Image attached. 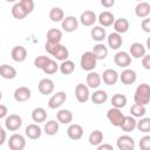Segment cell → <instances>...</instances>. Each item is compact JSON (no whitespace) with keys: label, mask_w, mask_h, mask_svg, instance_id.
<instances>
[{"label":"cell","mask_w":150,"mask_h":150,"mask_svg":"<svg viewBox=\"0 0 150 150\" xmlns=\"http://www.w3.org/2000/svg\"><path fill=\"white\" fill-rule=\"evenodd\" d=\"M45 49H46L52 56H54L56 60H59V61H61V62L68 60L69 50H68V48H67L66 46H63V45H61V43L54 45V43L46 42Z\"/></svg>","instance_id":"obj_1"},{"label":"cell","mask_w":150,"mask_h":150,"mask_svg":"<svg viewBox=\"0 0 150 150\" xmlns=\"http://www.w3.org/2000/svg\"><path fill=\"white\" fill-rule=\"evenodd\" d=\"M134 101L135 103L144 107L150 102V87L148 83H142L136 88L134 94Z\"/></svg>","instance_id":"obj_2"},{"label":"cell","mask_w":150,"mask_h":150,"mask_svg":"<svg viewBox=\"0 0 150 150\" xmlns=\"http://www.w3.org/2000/svg\"><path fill=\"white\" fill-rule=\"evenodd\" d=\"M96 57L94 56V54L91 52H84L81 55V60H80V66L83 70L86 71H93L94 68L96 67Z\"/></svg>","instance_id":"obj_3"},{"label":"cell","mask_w":150,"mask_h":150,"mask_svg":"<svg viewBox=\"0 0 150 150\" xmlns=\"http://www.w3.org/2000/svg\"><path fill=\"white\" fill-rule=\"evenodd\" d=\"M8 148L11 150H23L26 146V139L21 134H13L8 138Z\"/></svg>","instance_id":"obj_4"},{"label":"cell","mask_w":150,"mask_h":150,"mask_svg":"<svg viewBox=\"0 0 150 150\" xmlns=\"http://www.w3.org/2000/svg\"><path fill=\"white\" fill-rule=\"evenodd\" d=\"M5 125H6V129L7 130H9V131H16L22 125V118L19 115H16V114L7 115V117L5 118Z\"/></svg>","instance_id":"obj_5"},{"label":"cell","mask_w":150,"mask_h":150,"mask_svg":"<svg viewBox=\"0 0 150 150\" xmlns=\"http://www.w3.org/2000/svg\"><path fill=\"white\" fill-rule=\"evenodd\" d=\"M116 145H117L118 150H135L136 143H135V139L131 136L122 135L117 138Z\"/></svg>","instance_id":"obj_6"},{"label":"cell","mask_w":150,"mask_h":150,"mask_svg":"<svg viewBox=\"0 0 150 150\" xmlns=\"http://www.w3.org/2000/svg\"><path fill=\"white\" fill-rule=\"evenodd\" d=\"M107 118L109 120V122L114 125V127H120L123 118H124V115L123 112L121 111V109H117V108H110L108 111H107Z\"/></svg>","instance_id":"obj_7"},{"label":"cell","mask_w":150,"mask_h":150,"mask_svg":"<svg viewBox=\"0 0 150 150\" xmlns=\"http://www.w3.org/2000/svg\"><path fill=\"white\" fill-rule=\"evenodd\" d=\"M75 97L80 103H86L90 98L89 88L84 83H79L75 87Z\"/></svg>","instance_id":"obj_8"},{"label":"cell","mask_w":150,"mask_h":150,"mask_svg":"<svg viewBox=\"0 0 150 150\" xmlns=\"http://www.w3.org/2000/svg\"><path fill=\"white\" fill-rule=\"evenodd\" d=\"M114 62L117 67L120 68H127L128 66H130L131 63V56L129 55L128 52H124V50H121V52H117L114 56Z\"/></svg>","instance_id":"obj_9"},{"label":"cell","mask_w":150,"mask_h":150,"mask_svg":"<svg viewBox=\"0 0 150 150\" xmlns=\"http://www.w3.org/2000/svg\"><path fill=\"white\" fill-rule=\"evenodd\" d=\"M61 26H62V29L67 33L75 32L79 27V19H76L73 15H68L61 21Z\"/></svg>","instance_id":"obj_10"},{"label":"cell","mask_w":150,"mask_h":150,"mask_svg":"<svg viewBox=\"0 0 150 150\" xmlns=\"http://www.w3.org/2000/svg\"><path fill=\"white\" fill-rule=\"evenodd\" d=\"M101 80L107 84V86H114L117 83L118 81V73L112 69V68H108L103 71V74L101 75Z\"/></svg>","instance_id":"obj_11"},{"label":"cell","mask_w":150,"mask_h":150,"mask_svg":"<svg viewBox=\"0 0 150 150\" xmlns=\"http://www.w3.org/2000/svg\"><path fill=\"white\" fill-rule=\"evenodd\" d=\"M118 80L123 83V84H134L137 80V75H136V71L132 70V69H129V68H125L121 74H118Z\"/></svg>","instance_id":"obj_12"},{"label":"cell","mask_w":150,"mask_h":150,"mask_svg":"<svg viewBox=\"0 0 150 150\" xmlns=\"http://www.w3.org/2000/svg\"><path fill=\"white\" fill-rule=\"evenodd\" d=\"M67 100V95L64 91H57L56 94L52 95V97L48 101V107L50 109H57L60 108Z\"/></svg>","instance_id":"obj_13"},{"label":"cell","mask_w":150,"mask_h":150,"mask_svg":"<svg viewBox=\"0 0 150 150\" xmlns=\"http://www.w3.org/2000/svg\"><path fill=\"white\" fill-rule=\"evenodd\" d=\"M145 46L141 42H134L129 47V55L132 56L134 59H142L145 55Z\"/></svg>","instance_id":"obj_14"},{"label":"cell","mask_w":150,"mask_h":150,"mask_svg":"<svg viewBox=\"0 0 150 150\" xmlns=\"http://www.w3.org/2000/svg\"><path fill=\"white\" fill-rule=\"evenodd\" d=\"M13 96H14V100L16 102H26V101H28L30 98L32 91H30V89L28 87L22 86V87H19V88L15 89Z\"/></svg>","instance_id":"obj_15"},{"label":"cell","mask_w":150,"mask_h":150,"mask_svg":"<svg viewBox=\"0 0 150 150\" xmlns=\"http://www.w3.org/2000/svg\"><path fill=\"white\" fill-rule=\"evenodd\" d=\"M86 86L88 88H91V89H97L101 83H102V80H101V75L96 71H89L87 77H86Z\"/></svg>","instance_id":"obj_16"},{"label":"cell","mask_w":150,"mask_h":150,"mask_svg":"<svg viewBox=\"0 0 150 150\" xmlns=\"http://www.w3.org/2000/svg\"><path fill=\"white\" fill-rule=\"evenodd\" d=\"M54 88H55V84H54V81L50 80V79H42L40 80L39 82V86H38V89L40 91V94L42 95H49L54 91Z\"/></svg>","instance_id":"obj_17"},{"label":"cell","mask_w":150,"mask_h":150,"mask_svg":"<svg viewBox=\"0 0 150 150\" xmlns=\"http://www.w3.org/2000/svg\"><path fill=\"white\" fill-rule=\"evenodd\" d=\"M67 135H68V137H69L70 139H73V141H79V139H81L82 136H83V128H82L80 124H77V123H73V124H70V125L68 127V129H67Z\"/></svg>","instance_id":"obj_18"},{"label":"cell","mask_w":150,"mask_h":150,"mask_svg":"<svg viewBox=\"0 0 150 150\" xmlns=\"http://www.w3.org/2000/svg\"><path fill=\"white\" fill-rule=\"evenodd\" d=\"M97 21H98L101 27H109V26H112V23L115 21V16H114V14L111 12L104 11V12H101L98 14Z\"/></svg>","instance_id":"obj_19"},{"label":"cell","mask_w":150,"mask_h":150,"mask_svg":"<svg viewBox=\"0 0 150 150\" xmlns=\"http://www.w3.org/2000/svg\"><path fill=\"white\" fill-rule=\"evenodd\" d=\"M79 20L83 26L89 27V26H93L97 21V16H96L95 12H93V11H84L81 13Z\"/></svg>","instance_id":"obj_20"},{"label":"cell","mask_w":150,"mask_h":150,"mask_svg":"<svg viewBox=\"0 0 150 150\" xmlns=\"http://www.w3.org/2000/svg\"><path fill=\"white\" fill-rule=\"evenodd\" d=\"M107 42H108V47L110 49L116 50V49H118L122 46L123 39H122V35L121 34H117V33L112 32V33H110L107 36Z\"/></svg>","instance_id":"obj_21"},{"label":"cell","mask_w":150,"mask_h":150,"mask_svg":"<svg viewBox=\"0 0 150 150\" xmlns=\"http://www.w3.org/2000/svg\"><path fill=\"white\" fill-rule=\"evenodd\" d=\"M11 56L15 62H23L27 57V49L23 46H15L11 52Z\"/></svg>","instance_id":"obj_22"},{"label":"cell","mask_w":150,"mask_h":150,"mask_svg":"<svg viewBox=\"0 0 150 150\" xmlns=\"http://www.w3.org/2000/svg\"><path fill=\"white\" fill-rule=\"evenodd\" d=\"M25 134L28 138L30 139H38L41 137V134H42V129L36 124V123H30L26 127L25 129Z\"/></svg>","instance_id":"obj_23"},{"label":"cell","mask_w":150,"mask_h":150,"mask_svg":"<svg viewBox=\"0 0 150 150\" xmlns=\"http://www.w3.org/2000/svg\"><path fill=\"white\" fill-rule=\"evenodd\" d=\"M135 14L141 19L148 18L150 15V4L146 1L138 2L135 7Z\"/></svg>","instance_id":"obj_24"},{"label":"cell","mask_w":150,"mask_h":150,"mask_svg":"<svg viewBox=\"0 0 150 150\" xmlns=\"http://www.w3.org/2000/svg\"><path fill=\"white\" fill-rule=\"evenodd\" d=\"M90 100H91V102H93L94 104L100 105V104H103V103L107 102V100H108V94H107V91L103 90V89H96L93 94H90Z\"/></svg>","instance_id":"obj_25"},{"label":"cell","mask_w":150,"mask_h":150,"mask_svg":"<svg viewBox=\"0 0 150 150\" xmlns=\"http://www.w3.org/2000/svg\"><path fill=\"white\" fill-rule=\"evenodd\" d=\"M112 27L115 29V33L117 34H124L129 30V21L125 18H120V19H115Z\"/></svg>","instance_id":"obj_26"},{"label":"cell","mask_w":150,"mask_h":150,"mask_svg":"<svg viewBox=\"0 0 150 150\" xmlns=\"http://www.w3.org/2000/svg\"><path fill=\"white\" fill-rule=\"evenodd\" d=\"M91 53L94 54V56L96 57V60H104L108 56V47L104 43H102V42L96 43L93 47Z\"/></svg>","instance_id":"obj_27"},{"label":"cell","mask_w":150,"mask_h":150,"mask_svg":"<svg viewBox=\"0 0 150 150\" xmlns=\"http://www.w3.org/2000/svg\"><path fill=\"white\" fill-rule=\"evenodd\" d=\"M0 76L6 80H13L16 77V69L9 64H1L0 66Z\"/></svg>","instance_id":"obj_28"},{"label":"cell","mask_w":150,"mask_h":150,"mask_svg":"<svg viewBox=\"0 0 150 150\" xmlns=\"http://www.w3.org/2000/svg\"><path fill=\"white\" fill-rule=\"evenodd\" d=\"M90 35H91V39L96 42H102L105 38H107V32L103 27L101 26H94L90 30Z\"/></svg>","instance_id":"obj_29"},{"label":"cell","mask_w":150,"mask_h":150,"mask_svg":"<svg viewBox=\"0 0 150 150\" xmlns=\"http://www.w3.org/2000/svg\"><path fill=\"white\" fill-rule=\"evenodd\" d=\"M136 123H137V121L135 120V117H132V116H124L120 128L123 131H125V132H131L132 130L136 129Z\"/></svg>","instance_id":"obj_30"},{"label":"cell","mask_w":150,"mask_h":150,"mask_svg":"<svg viewBox=\"0 0 150 150\" xmlns=\"http://www.w3.org/2000/svg\"><path fill=\"white\" fill-rule=\"evenodd\" d=\"M32 120L36 124L42 123V122H46V120H47V111H46V109H43L41 107L34 108L33 111H32Z\"/></svg>","instance_id":"obj_31"},{"label":"cell","mask_w":150,"mask_h":150,"mask_svg":"<svg viewBox=\"0 0 150 150\" xmlns=\"http://www.w3.org/2000/svg\"><path fill=\"white\" fill-rule=\"evenodd\" d=\"M56 120L59 123L62 124H69L73 121V114L68 109H60L56 112Z\"/></svg>","instance_id":"obj_32"},{"label":"cell","mask_w":150,"mask_h":150,"mask_svg":"<svg viewBox=\"0 0 150 150\" xmlns=\"http://www.w3.org/2000/svg\"><path fill=\"white\" fill-rule=\"evenodd\" d=\"M61 39H62V32L60 29H57V28H50L47 32V42L57 45V43L61 42Z\"/></svg>","instance_id":"obj_33"},{"label":"cell","mask_w":150,"mask_h":150,"mask_svg":"<svg viewBox=\"0 0 150 150\" xmlns=\"http://www.w3.org/2000/svg\"><path fill=\"white\" fill-rule=\"evenodd\" d=\"M59 122L57 121H55V120H49V121H47L46 123H45V125H43V132L46 134V135H48V136H54V135H56L57 134V131H59Z\"/></svg>","instance_id":"obj_34"},{"label":"cell","mask_w":150,"mask_h":150,"mask_svg":"<svg viewBox=\"0 0 150 150\" xmlns=\"http://www.w3.org/2000/svg\"><path fill=\"white\" fill-rule=\"evenodd\" d=\"M127 96L123 94H115L111 97V105L112 108H117V109H122L125 107L127 104Z\"/></svg>","instance_id":"obj_35"},{"label":"cell","mask_w":150,"mask_h":150,"mask_svg":"<svg viewBox=\"0 0 150 150\" xmlns=\"http://www.w3.org/2000/svg\"><path fill=\"white\" fill-rule=\"evenodd\" d=\"M88 141H89L90 145H94V146L100 145L101 143H103V134H102V131L98 130V129L91 131L89 137H88Z\"/></svg>","instance_id":"obj_36"},{"label":"cell","mask_w":150,"mask_h":150,"mask_svg":"<svg viewBox=\"0 0 150 150\" xmlns=\"http://www.w3.org/2000/svg\"><path fill=\"white\" fill-rule=\"evenodd\" d=\"M59 70L63 74V75H70L74 73L75 70V63L70 60H66V61H62L60 64H59Z\"/></svg>","instance_id":"obj_37"},{"label":"cell","mask_w":150,"mask_h":150,"mask_svg":"<svg viewBox=\"0 0 150 150\" xmlns=\"http://www.w3.org/2000/svg\"><path fill=\"white\" fill-rule=\"evenodd\" d=\"M49 19L53 22H61L64 19V12L60 7H53L49 11Z\"/></svg>","instance_id":"obj_38"},{"label":"cell","mask_w":150,"mask_h":150,"mask_svg":"<svg viewBox=\"0 0 150 150\" xmlns=\"http://www.w3.org/2000/svg\"><path fill=\"white\" fill-rule=\"evenodd\" d=\"M130 116L132 117H144V115L146 114V108L144 105H141V104H137V103H134L130 108Z\"/></svg>","instance_id":"obj_39"},{"label":"cell","mask_w":150,"mask_h":150,"mask_svg":"<svg viewBox=\"0 0 150 150\" xmlns=\"http://www.w3.org/2000/svg\"><path fill=\"white\" fill-rule=\"evenodd\" d=\"M12 15L18 20H22V19H25L27 16V13L23 11V8L21 7L20 2H15L13 5V7H12Z\"/></svg>","instance_id":"obj_40"},{"label":"cell","mask_w":150,"mask_h":150,"mask_svg":"<svg viewBox=\"0 0 150 150\" xmlns=\"http://www.w3.org/2000/svg\"><path fill=\"white\" fill-rule=\"evenodd\" d=\"M136 129H138V131L148 134L150 131V118L148 117H142L139 121H137L136 123Z\"/></svg>","instance_id":"obj_41"},{"label":"cell","mask_w":150,"mask_h":150,"mask_svg":"<svg viewBox=\"0 0 150 150\" xmlns=\"http://www.w3.org/2000/svg\"><path fill=\"white\" fill-rule=\"evenodd\" d=\"M57 70H59V64H57L56 61H54V60H52V59H50V61H49V62L43 67V69H42V71H43L45 74H47V75L55 74Z\"/></svg>","instance_id":"obj_42"},{"label":"cell","mask_w":150,"mask_h":150,"mask_svg":"<svg viewBox=\"0 0 150 150\" xmlns=\"http://www.w3.org/2000/svg\"><path fill=\"white\" fill-rule=\"evenodd\" d=\"M50 61V57L49 56H45V55H40V56H36L34 59V66L38 68V69H43V67Z\"/></svg>","instance_id":"obj_43"},{"label":"cell","mask_w":150,"mask_h":150,"mask_svg":"<svg viewBox=\"0 0 150 150\" xmlns=\"http://www.w3.org/2000/svg\"><path fill=\"white\" fill-rule=\"evenodd\" d=\"M19 2L21 5V7L23 8V11L27 13V15L33 12V9H34V1L33 0H21Z\"/></svg>","instance_id":"obj_44"},{"label":"cell","mask_w":150,"mask_h":150,"mask_svg":"<svg viewBox=\"0 0 150 150\" xmlns=\"http://www.w3.org/2000/svg\"><path fill=\"white\" fill-rule=\"evenodd\" d=\"M139 149L141 150H150V136L145 135L139 139Z\"/></svg>","instance_id":"obj_45"},{"label":"cell","mask_w":150,"mask_h":150,"mask_svg":"<svg viewBox=\"0 0 150 150\" xmlns=\"http://www.w3.org/2000/svg\"><path fill=\"white\" fill-rule=\"evenodd\" d=\"M141 26H142V29H143L145 33H150V19H149V18L143 19Z\"/></svg>","instance_id":"obj_46"},{"label":"cell","mask_w":150,"mask_h":150,"mask_svg":"<svg viewBox=\"0 0 150 150\" xmlns=\"http://www.w3.org/2000/svg\"><path fill=\"white\" fill-rule=\"evenodd\" d=\"M142 66L145 68V69H150V55L145 54L143 57H142Z\"/></svg>","instance_id":"obj_47"},{"label":"cell","mask_w":150,"mask_h":150,"mask_svg":"<svg viewBox=\"0 0 150 150\" xmlns=\"http://www.w3.org/2000/svg\"><path fill=\"white\" fill-rule=\"evenodd\" d=\"M96 150H115V149L109 143H101L100 145H97V149Z\"/></svg>","instance_id":"obj_48"},{"label":"cell","mask_w":150,"mask_h":150,"mask_svg":"<svg viewBox=\"0 0 150 150\" xmlns=\"http://www.w3.org/2000/svg\"><path fill=\"white\" fill-rule=\"evenodd\" d=\"M8 114V109L5 104H0V120L1 118H6Z\"/></svg>","instance_id":"obj_49"},{"label":"cell","mask_w":150,"mask_h":150,"mask_svg":"<svg viewBox=\"0 0 150 150\" xmlns=\"http://www.w3.org/2000/svg\"><path fill=\"white\" fill-rule=\"evenodd\" d=\"M101 5L103 7H105V8H110V7H112L115 5V0H102Z\"/></svg>","instance_id":"obj_50"},{"label":"cell","mask_w":150,"mask_h":150,"mask_svg":"<svg viewBox=\"0 0 150 150\" xmlns=\"http://www.w3.org/2000/svg\"><path fill=\"white\" fill-rule=\"evenodd\" d=\"M6 138H7V135H6V131L1 128L0 129V145H2L4 143H5V141H6Z\"/></svg>","instance_id":"obj_51"},{"label":"cell","mask_w":150,"mask_h":150,"mask_svg":"<svg viewBox=\"0 0 150 150\" xmlns=\"http://www.w3.org/2000/svg\"><path fill=\"white\" fill-rule=\"evenodd\" d=\"M1 98H2V93H1V90H0V101H1Z\"/></svg>","instance_id":"obj_52"},{"label":"cell","mask_w":150,"mask_h":150,"mask_svg":"<svg viewBox=\"0 0 150 150\" xmlns=\"http://www.w3.org/2000/svg\"><path fill=\"white\" fill-rule=\"evenodd\" d=\"M0 129H1V124H0Z\"/></svg>","instance_id":"obj_53"}]
</instances>
